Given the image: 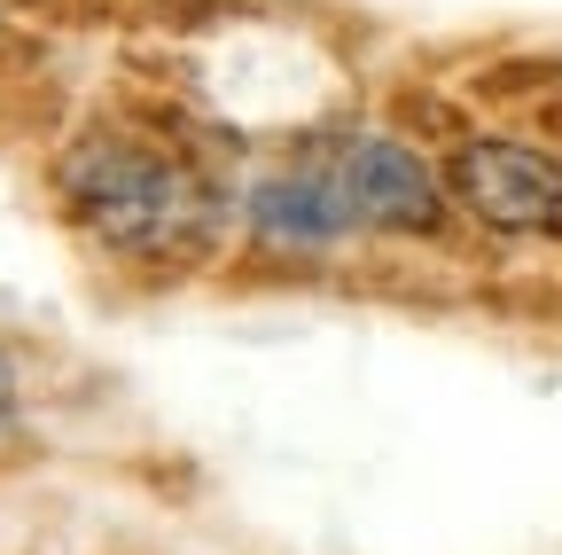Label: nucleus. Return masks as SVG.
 Masks as SVG:
<instances>
[{"label":"nucleus","mask_w":562,"mask_h":555,"mask_svg":"<svg viewBox=\"0 0 562 555\" xmlns=\"http://www.w3.org/2000/svg\"><path fill=\"white\" fill-rule=\"evenodd\" d=\"M453 196L461 212L508 235H562V157L524 149V142H469L453 157Z\"/></svg>","instance_id":"nucleus-2"},{"label":"nucleus","mask_w":562,"mask_h":555,"mask_svg":"<svg viewBox=\"0 0 562 555\" xmlns=\"http://www.w3.org/2000/svg\"><path fill=\"white\" fill-rule=\"evenodd\" d=\"M0 376H9V360H0Z\"/></svg>","instance_id":"nucleus-6"},{"label":"nucleus","mask_w":562,"mask_h":555,"mask_svg":"<svg viewBox=\"0 0 562 555\" xmlns=\"http://www.w3.org/2000/svg\"><path fill=\"white\" fill-rule=\"evenodd\" d=\"M243 220L266 243H281V251H321V243H336V235L360 227V212L344 203V188L336 180H313V173H266L243 196Z\"/></svg>","instance_id":"nucleus-4"},{"label":"nucleus","mask_w":562,"mask_h":555,"mask_svg":"<svg viewBox=\"0 0 562 555\" xmlns=\"http://www.w3.org/2000/svg\"><path fill=\"white\" fill-rule=\"evenodd\" d=\"M70 203H79V220L102 243H117L133 258H180L211 235L203 180L149 149H117V142H102L70 165Z\"/></svg>","instance_id":"nucleus-1"},{"label":"nucleus","mask_w":562,"mask_h":555,"mask_svg":"<svg viewBox=\"0 0 562 555\" xmlns=\"http://www.w3.org/2000/svg\"><path fill=\"white\" fill-rule=\"evenodd\" d=\"M336 188H344L351 212H360V227H430L438 220V173L406 142H383V133L344 142Z\"/></svg>","instance_id":"nucleus-3"},{"label":"nucleus","mask_w":562,"mask_h":555,"mask_svg":"<svg viewBox=\"0 0 562 555\" xmlns=\"http://www.w3.org/2000/svg\"><path fill=\"white\" fill-rule=\"evenodd\" d=\"M9 414H16V376H0V431H9Z\"/></svg>","instance_id":"nucleus-5"}]
</instances>
